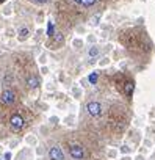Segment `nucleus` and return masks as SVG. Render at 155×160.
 Here are the masks:
<instances>
[{
  "label": "nucleus",
  "mask_w": 155,
  "mask_h": 160,
  "mask_svg": "<svg viewBox=\"0 0 155 160\" xmlns=\"http://www.w3.org/2000/svg\"><path fill=\"white\" fill-rule=\"evenodd\" d=\"M69 154L70 157H72L74 160H82L85 157V151L80 144H77V143H70L69 144Z\"/></svg>",
  "instance_id": "1"
},
{
  "label": "nucleus",
  "mask_w": 155,
  "mask_h": 160,
  "mask_svg": "<svg viewBox=\"0 0 155 160\" xmlns=\"http://www.w3.org/2000/svg\"><path fill=\"white\" fill-rule=\"evenodd\" d=\"M86 110H88V113L93 116V118H97V116L102 115V105L99 102H96V101L89 102L88 105H86Z\"/></svg>",
  "instance_id": "2"
},
{
  "label": "nucleus",
  "mask_w": 155,
  "mask_h": 160,
  "mask_svg": "<svg viewBox=\"0 0 155 160\" xmlns=\"http://www.w3.org/2000/svg\"><path fill=\"white\" fill-rule=\"evenodd\" d=\"M0 99H2V102L6 104V105H13V104L16 102V94H14L13 89H5L2 93V96H0Z\"/></svg>",
  "instance_id": "3"
},
{
  "label": "nucleus",
  "mask_w": 155,
  "mask_h": 160,
  "mask_svg": "<svg viewBox=\"0 0 155 160\" xmlns=\"http://www.w3.org/2000/svg\"><path fill=\"white\" fill-rule=\"evenodd\" d=\"M11 129L14 130V132H17V130H20L24 127V124H25V121H24V118L20 116V115H13L11 116Z\"/></svg>",
  "instance_id": "4"
},
{
  "label": "nucleus",
  "mask_w": 155,
  "mask_h": 160,
  "mask_svg": "<svg viewBox=\"0 0 155 160\" xmlns=\"http://www.w3.org/2000/svg\"><path fill=\"white\" fill-rule=\"evenodd\" d=\"M49 157H50V160H64V152L60 146H53L49 149Z\"/></svg>",
  "instance_id": "5"
},
{
  "label": "nucleus",
  "mask_w": 155,
  "mask_h": 160,
  "mask_svg": "<svg viewBox=\"0 0 155 160\" xmlns=\"http://www.w3.org/2000/svg\"><path fill=\"white\" fill-rule=\"evenodd\" d=\"M27 85H28V88H30V89H34V88H38L39 82H38L36 77H28L27 79Z\"/></svg>",
  "instance_id": "6"
},
{
  "label": "nucleus",
  "mask_w": 155,
  "mask_h": 160,
  "mask_svg": "<svg viewBox=\"0 0 155 160\" xmlns=\"http://www.w3.org/2000/svg\"><path fill=\"white\" fill-rule=\"evenodd\" d=\"M99 53H100V49L94 46V47H91L89 50H88V57H89V58H96Z\"/></svg>",
  "instance_id": "7"
},
{
  "label": "nucleus",
  "mask_w": 155,
  "mask_h": 160,
  "mask_svg": "<svg viewBox=\"0 0 155 160\" xmlns=\"http://www.w3.org/2000/svg\"><path fill=\"white\" fill-rule=\"evenodd\" d=\"M74 2H77V3L82 5V6H93L97 0H74Z\"/></svg>",
  "instance_id": "8"
},
{
  "label": "nucleus",
  "mask_w": 155,
  "mask_h": 160,
  "mask_svg": "<svg viewBox=\"0 0 155 160\" xmlns=\"http://www.w3.org/2000/svg\"><path fill=\"white\" fill-rule=\"evenodd\" d=\"M53 35H55V25H53V22H49V25H47V36L53 38Z\"/></svg>",
  "instance_id": "9"
},
{
  "label": "nucleus",
  "mask_w": 155,
  "mask_h": 160,
  "mask_svg": "<svg viewBox=\"0 0 155 160\" xmlns=\"http://www.w3.org/2000/svg\"><path fill=\"white\" fill-rule=\"evenodd\" d=\"M97 79H99V74H97V72H93V74H89L88 82L91 83V85H96V83H97Z\"/></svg>",
  "instance_id": "10"
},
{
  "label": "nucleus",
  "mask_w": 155,
  "mask_h": 160,
  "mask_svg": "<svg viewBox=\"0 0 155 160\" xmlns=\"http://www.w3.org/2000/svg\"><path fill=\"white\" fill-rule=\"evenodd\" d=\"M28 29H20V32H19V35H20V39H27L28 38Z\"/></svg>",
  "instance_id": "11"
},
{
  "label": "nucleus",
  "mask_w": 155,
  "mask_h": 160,
  "mask_svg": "<svg viewBox=\"0 0 155 160\" xmlns=\"http://www.w3.org/2000/svg\"><path fill=\"white\" fill-rule=\"evenodd\" d=\"M53 36H55V41H56V43H61V41H63V35H60V33H55Z\"/></svg>",
  "instance_id": "12"
},
{
  "label": "nucleus",
  "mask_w": 155,
  "mask_h": 160,
  "mask_svg": "<svg viewBox=\"0 0 155 160\" xmlns=\"http://www.w3.org/2000/svg\"><path fill=\"white\" fill-rule=\"evenodd\" d=\"M5 160H11V154H10V152H6V154H5Z\"/></svg>",
  "instance_id": "13"
},
{
  "label": "nucleus",
  "mask_w": 155,
  "mask_h": 160,
  "mask_svg": "<svg viewBox=\"0 0 155 160\" xmlns=\"http://www.w3.org/2000/svg\"><path fill=\"white\" fill-rule=\"evenodd\" d=\"M33 2H38V3H47L49 0H33Z\"/></svg>",
  "instance_id": "14"
},
{
  "label": "nucleus",
  "mask_w": 155,
  "mask_h": 160,
  "mask_svg": "<svg viewBox=\"0 0 155 160\" xmlns=\"http://www.w3.org/2000/svg\"><path fill=\"white\" fill-rule=\"evenodd\" d=\"M0 2H3V0H0Z\"/></svg>",
  "instance_id": "15"
}]
</instances>
